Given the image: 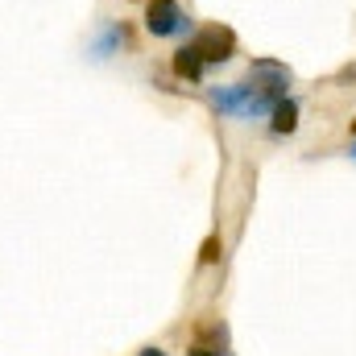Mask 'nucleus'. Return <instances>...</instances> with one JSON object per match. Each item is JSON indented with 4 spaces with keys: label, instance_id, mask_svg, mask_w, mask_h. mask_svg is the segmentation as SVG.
Segmentation results:
<instances>
[{
    "label": "nucleus",
    "instance_id": "nucleus-10",
    "mask_svg": "<svg viewBox=\"0 0 356 356\" xmlns=\"http://www.w3.org/2000/svg\"><path fill=\"white\" fill-rule=\"evenodd\" d=\"M137 356H166V353H162L158 344H149V348H141V353H137Z\"/></svg>",
    "mask_w": 356,
    "mask_h": 356
},
{
    "label": "nucleus",
    "instance_id": "nucleus-6",
    "mask_svg": "<svg viewBox=\"0 0 356 356\" xmlns=\"http://www.w3.org/2000/svg\"><path fill=\"white\" fill-rule=\"evenodd\" d=\"M298 129V99H277L273 108H269V133L273 137H290Z\"/></svg>",
    "mask_w": 356,
    "mask_h": 356
},
{
    "label": "nucleus",
    "instance_id": "nucleus-12",
    "mask_svg": "<svg viewBox=\"0 0 356 356\" xmlns=\"http://www.w3.org/2000/svg\"><path fill=\"white\" fill-rule=\"evenodd\" d=\"M353 158H356V141H353Z\"/></svg>",
    "mask_w": 356,
    "mask_h": 356
},
{
    "label": "nucleus",
    "instance_id": "nucleus-8",
    "mask_svg": "<svg viewBox=\"0 0 356 356\" xmlns=\"http://www.w3.org/2000/svg\"><path fill=\"white\" fill-rule=\"evenodd\" d=\"M220 253H224L220 236H207V241H203V249H199V261H203V266H216V261H220Z\"/></svg>",
    "mask_w": 356,
    "mask_h": 356
},
{
    "label": "nucleus",
    "instance_id": "nucleus-2",
    "mask_svg": "<svg viewBox=\"0 0 356 356\" xmlns=\"http://www.w3.org/2000/svg\"><path fill=\"white\" fill-rule=\"evenodd\" d=\"M191 46L199 50V58H203L207 67H220V63H228V58L236 54V33H232L228 25L211 21V25H203V29L191 38Z\"/></svg>",
    "mask_w": 356,
    "mask_h": 356
},
{
    "label": "nucleus",
    "instance_id": "nucleus-9",
    "mask_svg": "<svg viewBox=\"0 0 356 356\" xmlns=\"http://www.w3.org/2000/svg\"><path fill=\"white\" fill-rule=\"evenodd\" d=\"M186 356H228V353H224V348H216V344H195Z\"/></svg>",
    "mask_w": 356,
    "mask_h": 356
},
{
    "label": "nucleus",
    "instance_id": "nucleus-4",
    "mask_svg": "<svg viewBox=\"0 0 356 356\" xmlns=\"http://www.w3.org/2000/svg\"><path fill=\"white\" fill-rule=\"evenodd\" d=\"M249 83L257 91H266V95H273V99H282L294 83V71L286 63H277V58H253L249 63Z\"/></svg>",
    "mask_w": 356,
    "mask_h": 356
},
{
    "label": "nucleus",
    "instance_id": "nucleus-1",
    "mask_svg": "<svg viewBox=\"0 0 356 356\" xmlns=\"http://www.w3.org/2000/svg\"><path fill=\"white\" fill-rule=\"evenodd\" d=\"M286 99V95H282ZM207 104L220 112V116H236V120H257V116H269V108L277 104L273 95L257 91L249 79L245 83H220V88H207Z\"/></svg>",
    "mask_w": 356,
    "mask_h": 356
},
{
    "label": "nucleus",
    "instance_id": "nucleus-5",
    "mask_svg": "<svg viewBox=\"0 0 356 356\" xmlns=\"http://www.w3.org/2000/svg\"><path fill=\"white\" fill-rule=\"evenodd\" d=\"M120 46H129V25H124V21H104V25L95 29V38H91V54H95V58H108V54H116Z\"/></svg>",
    "mask_w": 356,
    "mask_h": 356
},
{
    "label": "nucleus",
    "instance_id": "nucleus-7",
    "mask_svg": "<svg viewBox=\"0 0 356 356\" xmlns=\"http://www.w3.org/2000/svg\"><path fill=\"white\" fill-rule=\"evenodd\" d=\"M170 67H175V75H178V79H186V83H199V79H203V71H207V63L199 58V50H195L191 42H186V46H178V50H175Z\"/></svg>",
    "mask_w": 356,
    "mask_h": 356
},
{
    "label": "nucleus",
    "instance_id": "nucleus-11",
    "mask_svg": "<svg viewBox=\"0 0 356 356\" xmlns=\"http://www.w3.org/2000/svg\"><path fill=\"white\" fill-rule=\"evenodd\" d=\"M353 137H356V120H353Z\"/></svg>",
    "mask_w": 356,
    "mask_h": 356
},
{
    "label": "nucleus",
    "instance_id": "nucleus-3",
    "mask_svg": "<svg viewBox=\"0 0 356 356\" xmlns=\"http://www.w3.org/2000/svg\"><path fill=\"white\" fill-rule=\"evenodd\" d=\"M145 29L154 38H178V33L191 29V17L182 13L178 0H149L145 4Z\"/></svg>",
    "mask_w": 356,
    "mask_h": 356
}]
</instances>
